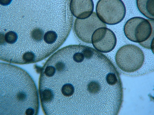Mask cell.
<instances>
[{
    "label": "cell",
    "instance_id": "cell-1",
    "mask_svg": "<svg viewBox=\"0 0 154 115\" xmlns=\"http://www.w3.org/2000/svg\"><path fill=\"white\" fill-rule=\"evenodd\" d=\"M40 72L39 92L47 115H117L124 90L112 61L90 47L72 45L52 55Z\"/></svg>",
    "mask_w": 154,
    "mask_h": 115
},
{
    "label": "cell",
    "instance_id": "cell-2",
    "mask_svg": "<svg viewBox=\"0 0 154 115\" xmlns=\"http://www.w3.org/2000/svg\"><path fill=\"white\" fill-rule=\"evenodd\" d=\"M69 0L0 1V58L36 63L49 57L70 34L73 17Z\"/></svg>",
    "mask_w": 154,
    "mask_h": 115
},
{
    "label": "cell",
    "instance_id": "cell-3",
    "mask_svg": "<svg viewBox=\"0 0 154 115\" xmlns=\"http://www.w3.org/2000/svg\"><path fill=\"white\" fill-rule=\"evenodd\" d=\"M0 115H37L39 100L37 87L28 72L18 66L0 65Z\"/></svg>",
    "mask_w": 154,
    "mask_h": 115
},
{
    "label": "cell",
    "instance_id": "cell-4",
    "mask_svg": "<svg viewBox=\"0 0 154 115\" xmlns=\"http://www.w3.org/2000/svg\"><path fill=\"white\" fill-rule=\"evenodd\" d=\"M116 61L118 66L122 71L134 73L142 67L144 55L139 47L129 44L121 47L118 50Z\"/></svg>",
    "mask_w": 154,
    "mask_h": 115
},
{
    "label": "cell",
    "instance_id": "cell-5",
    "mask_svg": "<svg viewBox=\"0 0 154 115\" xmlns=\"http://www.w3.org/2000/svg\"><path fill=\"white\" fill-rule=\"evenodd\" d=\"M96 11L100 20L111 25L121 22L126 13L125 6L121 0H100L96 5Z\"/></svg>",
    "mask_w": 154,
    "mask_h": 115
},
{
    "label": "cell",
    "instance_id": "cell-6",
    "mask_svg": "<svg viewBox=\"0 0 154 115\" xmlns=\"http://www.w3.org/2000/svg\"><path fill=\"white\" fill-rule=\"evenodd\" d=\"M126 37L129 40L143 43L154 36L153 26L149 20L143 17H132L127 21L124 26Z\"/></svg>",
    "mask_w": 154,
    "mask_h": 115
},
{
    "label": "cell",
    "instance_id": "cell-7",
    "mask_svg": "<svg viewBox=\"0 0 154 115\" xmlns=\"http://www.w3.org/2000/svg\"><path fill=\"white\" fill-rule=\"evenodd\" d=\"M101 28H106V25L100 20L94 12L85 19H76L74 25L76 35L83 42L88 43H92V34L95 31Z\"/></svg>",
    "mask_w": 154,
    "mask_h": 115
},
{
    "label": "cell",
    "instance_id": "cell-8",
    "mask_svg": "<svg viewBox=\"0 0 154 115\" xmlns=\"http://www.w3.org/2000/svg\"><path fill=\"white\" fill-rule=\"evenodd\" d=\"M92 43L100 52L107 53L116 47L117 40L115 33L107 28H101L95 31L92 34Z\"/></svg>",
    "mask_w": 154,
    "mask_h": 115
},
{
    "label": "cell",
    "instance_id": "cell-9",
    "mask_svg": "<svg viewBox=\"0 0 154 115\" xmlns=\"http://www.w3.org/2000/svg\"><path fill=\"white\" fill-rule=\"evenodd\" d=\"M70 8L73 15L77 19H85L93 13L94 4L92 0H72Z\"/></svg>",
    "mask_w": 154,
    "mask_h": 115
},
{
    "label": "cell",
    "instance_id": "cell-10",
    "mask_svg": "<svg viewBox=\"0 0 154 115\" xmlns=\"http://www.w3.org/2000/svg\"><path fill=\"white\" fill-rule=\"evenodd\" d=\"M137 5L139 11L143 15L149 19H154V1H136Z\"/></svg>",
    "mask_w": 154,
    "mask_h": 115
}]
</instances>
